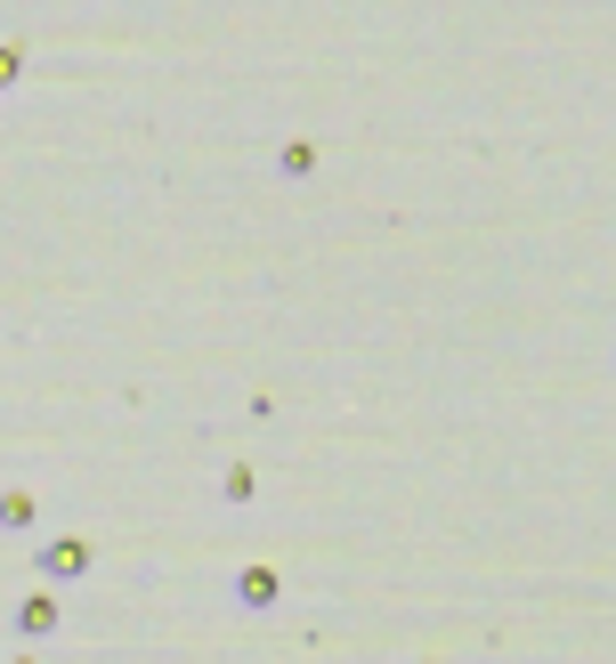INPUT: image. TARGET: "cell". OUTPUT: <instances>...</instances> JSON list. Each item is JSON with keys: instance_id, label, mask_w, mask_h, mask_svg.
<instances>
[{"instance_id": "1", "label": "cell", "mask_w": 616, "mask_h": 664, "mask_svg": "<svg viewBox=\"0 0 616 664\" xmlns=\"http://www.w3.org/2000/svg\"><path fill=\"white\" fill-rule=\"evenodd\" d=\"M16 625H25V632H49L57 608H49V599H25V608H16Z\"/></svg>"}, {"instance_id": "2", "label": "cell", "mask_w": 616, "mask_h": 664, "mask_svg": "<svg viewBox=\"0 0 616 664\" xmlns=\"http://www.w3.org/2000/svg\"><path fill=\"white\" fill-rule=\"evenodd\" d=\"M236 592H243V599H252V608H269V599H276V575H260V568H252V575H243V584H236Z\"/></svg>"}, {"instance_id": "3", "label": "cell", "mask_w": 616, "mask_h": 664, "mask_svg": "<svg viewBox=\"0 0 616 664\" xmlns=\"http://www.w3.org/2000/svg\"><path fill=\"white\" fill-rule=\"evenodd\" d=\"M49 568H57V575H81V568H90V551H81V543H57Z\"/></svg>"}]
</instances>
